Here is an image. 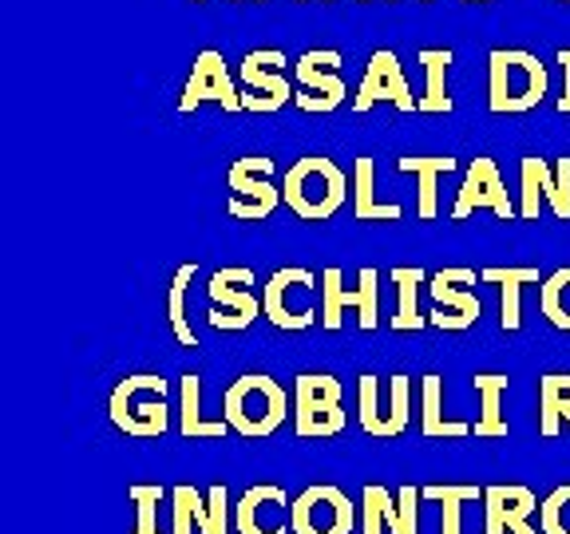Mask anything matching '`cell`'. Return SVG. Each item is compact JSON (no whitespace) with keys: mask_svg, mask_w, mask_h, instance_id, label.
<instances>
[{"mask_svg":"<svg viewBox=\"0 0 570 534\" xmlns=\"http://www.w3.org/2000/svg\"><path fill=\"white\" fill-rule=\"evenodd\" d=\"M547 63L523 48H495L488 56V107L495 116H523L531 107L543 103Z\"/></svg>","mask_w":570,"mask_h":534,"instance_id":"1","label":"cell"},{"mask_svg":"<svg viewBox=\"0 0 570 534\" xmlns=\"http://www.w3.org/2000/svg\"><path fill=\"white\" fill-rule=\"evenodd\" d=\"M282 198L302 222H330L348 198V175L325 155H305L285 170Z\"/></svg>","mask_w":570,"mask_h":534,"instance_id":"2","label":"cell"},{"mask_svg":"<svg viewBox=\"0 0 570 534\" xmlns=\"http://www.w3.org/2000/svg\"><path fill=\"white\" fill-rule=\"evenodd\" d=\"M111 424L131 439H159L170 432L167 380L159 373H131L111 388L107 400Z\"/></svg>","mask_w":570,"mask_h":534,"instance_id":"3","label":"cell"},{"mask_svg":"<svg viewBox=\"0 0 570 534\" xmlns=\"http://www.w3.org/2000/svg\"><path fill=\"white\" fill-rule=\"evenodd\" d=\"M285 412H289L285 388L266 373L238 376L223 396L226 424H230V432H238V436H246V439L274 436L277 427L285 424Z\"/></svg>","mask_w":570,"mask_h":534,"instance_id":"4","label":"cell"},{"mask_svg":"<svg viewBox=\"0 0 570 534\" xmlns=\"http://www.w3.org/2000/svg\"><path fill=\"white\" fill-rule=\"evenodd\" d=\"M345 309L356 313L365 333H373L381 325V274L373 266H365L356 274L353 289L345 285V274L337 266H330L321 274V325L330 333H337L341 320H345Z\"/></svg>","mask_w":570,"mask_h":534,"instance_id":"5","label":"cell"},{"mask_svg":"<svg viewBox=\"0 0 570 534\" xmlns=\"http://www.w3.org/2000/svg\"><path fill=\"white\" fill-rule=\"evenodd\" d=\"M294 427L302 439H330L337 432H345L337 376L333 373L294 376Z\"/></svg>","mask_w":570,"mask_h":534,"instance_id":"6","label":"cell"},{"mask_svg":"<svg viewBox=\"0 0 570 534\" xmlns=\"http://www.w3.org/2000/svg\"><path fill=\"white\" fill-rule=\"evenodd\" d=\"M226 187H230L226 210L238 222H266L282 206V187L274 182V159H266V155L234 159L226 170Z\"/></svg>","mask_w":570,"mask_h":534,"instance_id":"7","label":"cell"},{"mask_svg":"<svg viewBox=\"0 0 570 534\" xmlns=\"http://www.w3.org/2000/svg\"><path fill=\"white\" fill-rule=\"evenodd\" d=\"M356 416L361 427L376 439H396L412 419V380L404 373L389 376V392H381V380L373 373H361L356 380Z\"/></svg>","mask_w":570,"mask_h":534,"instance_id":"8","label":"cell"},{"mask_svg":"<svg viewBox=\"0 0 570 534\" xmlns=\"http://www.w3.org/2000/svg\"><path fill=\"white\" fill-rule=\"evenodd\" d=\"M313 294H317V277L302 266H285L262 289V313H266V320L274 329L302 333L321 320Z\"/></svg>","mask_w":570,"mask_h":534,"instance_id":"9","label":"cell"},{"mask_svg":"<svg viewBox=\"0 0 570 534\" xmlns=\"http://www.w3.org/2000/svg\"><path fill=\"white\" fill-rule=\"evenodd\" d=\"M254 269H242V266H230V269H218L206 285V294H210V325L214 329H226V333H242L249 329L262 313V297L254 289Z\"/></svg>","mask_w":570,"mask_h":534,"instance_id":"10","label":"cell"},{"mask_svg":"<svg viewBox=\"0 0 570 534\" xmlns=\"http://www.w3.org/2000/svg\"><path fill=\"white\" fill-rule=\"evenodd\" d=\"M238 76L249 88V91H242V107L254 111V116H274V111H282V107L294 99V88L285 80V52H277V48L246 52L242 56Z\"/></svg>","mask_w":570,"mask_h":534,"instance_id":"11","label":"cell"},{"mask_svg":"<svg viewBox=\"0 0 570 534\" xmlns=\"http://www.w3.org/2000/svg\"><path fill=\"white\" fill-rule=\"evenodd\" d=\"M297 83L302 91H294V103L309 116H330L345 103L348 88L341 80V52L337 48H317V52H305L297 60Z\"/></svg>","mask_w":570,"mask_h":534,"instance_id":"12","label":"cell"},{"mask_svg":"<svg viewBox=\"0 0 570 534\" xmlns=\"http://www.w3.org/2000/svg\"><path fill=\"white\" fill-rule=\"evenodd\" d=\"M475 210H491L499 222H511V218L519 214V206L508 198L503 178H499L495 159H488V155L472 159V162H468V170H463L460 195H455V206H452V222L472 218Z\"/></svg>","mask_w":570,"mask_h":534,"instance_id":"13","label":"cell"},{"mask_svg":"<svg viewBox=\"0 0 570 534\" xmlns=\"http://www.w3.org/2000/svg\"><path fill=\"white\" fill-rule=\"evenodd\" d=\"M381 99L396 107V111H404V116L420 111L416 99H412L409 80H404L401 60H396L392 48H376V52L368 56L365 80H361V88H356V96H353V111L356 116H365V111H373Z\"/></svg>","mask_w":570,"mask_h":534,"instance_id":"14","label":"cell"},{"mask_svg":"<svg viewBox=\"0 0 570 534\" xmlns=\"http://www.w3.org/2000/svg\"><path fill=\"white\" fill-rule=\"evenodd\" d=\"M353 526V503L333 483H313L294 498V534H348Z\"/></svg>","mask_w":570,"mask_h":534,"instance_id":"15","label":"cell"},{"mask_svg":"<svg viewBox=\"0 0 570 534\" xmlns=\"http://www.w3.org/2000/svg\"><path fill=\"white\" fill-rule=\"evenodd\" d=\"M203 103H218L223 111H246V107H242V91H238V83H234L230 68H226L223 52H214V48L198 52L187 88L178 96V111L190 116V111H198Z\"/></svg>","mask_w":570,"mask_h":534,"instance_id":"16","label":"cell"},{"mask_svg":"<svg viewBox=\"0 0 570 534\" xmlns=\"http://www.w3.org/2000/svg\"><path fill=\"white\" fill-rule=\"evenodd\" d=\"M238 534H294V498L277 483H254L234 503Z\"/></svg>","mask_w":570,"mask_h":534,"instance_id":"17","label":"cell"},{"mask_svg":"<svg viewBox=\"0 0 570 534\" xmlns=\"http://www.w3.org/2000/svg\"><path fill=\"white\" fill-rule=\"evenodd\" d=\"M534 511H539V495L523 483L483 487V534H539L531 531Z\"/></svg>","mask_w":570,"mask_h":534,"instance_id":"18","label":"cell"},{"mask_svg":"<svg viewBox=\"0 0 570 534\" xmlns=\"http://www.w3.org/2000/svg\"><path fill=\"white\" fill-rule=\"evenodd\" d=\"M428 289H432V301H436V309L428 313V325H436V329H448V333H463L480 320L483 305L472 289H455V285H444V281H436V277H432Z\"/></svg>","mask_w":570,"mask_h":534,"instance_id":"19","label":"cell"},{"mask_svg":"<svg viewBox=\"0 0 570 534\" xmlns=\"http://www.w3.org/2000/svg\"><path fill=\"white\" fill-rule=\"evenodd\" d=\"M455 167H460V162H455L452 155H440V159H416V155H404V159H396V170H401V175L416 178V218L420 222H432V218L440 214L436 182L444 175H452Z\"/></svg>","mask_w":570,"mask_h":534,"instance_id":"20","label":"cell"},{"mask_svg":"<svg viewBox=\"0 0 570 534\" xmlns=\"http://www.w3.org/2000/svg\"><path fill=\"white\" fill-rule=\"evenodd\" d=\"M420 432L428 439H463L472 436V424L444 416V376L428 373L420 380Z\"/></svg>","mask_w":570,"mask_h":534,"instance_id":"21","label":"cell"},{"mask_svg":"<svg viewBox=\"0 0 570 534\" xmlns=\"http://www.w3.org/2000/svg\"><path fill=\"white\" fill-rule=\"evenodd\" d=\"M178 432L187 439H223L230 432V424L223 419H206L203 412V380L195 373H187L178 380Z\"/></svg>","mask_w":570,"mask_h":534,"instance_id":"22","label":"cell"},{"mask_svg":"<svg viewBox=\"0 0 570 534\" xmlns=\"http://www.w3.org/2000/svg\"><path fill=\"white\" fill-rule=\"evenodd\" d=\"M483 281L488 285H499V325H503V333H519V325H523V305H519V297H523V285H543L547 277L539 274V269L523 266V269H483Z\"/></svg>","mask_w":570,"mask_h":534,"instance_id":"23","label":"cell"},{"mask_svg":"<svg viewBox=\"0 0 570 534\" xmlns=\"http://www.w3.org/2000/svg\"><path fill=\"white\" fill-rule=\"evenodd\" d=\"M508 373H475L472 388L480 396V419L472 424V436L480 439H503L508 436V419H503V392H508Z\"/></svg>","mask_w":570,"mask_h":534,"instance_id":"24","label":"cell"},{"mask_svg":"<svg viewBox=\"0 0 570 534\" xmlns=\"http://www.w3.org/2000/svg\"><path fill=\"white\" fill-rule=\"evenodd\" d=\"M353 218L356 222H401L404 218L396 202L376 198V162L368 155L353 162Z\"/></svg>","mask_w":570,"mask_h":534,"instance_id":"25","label":"cell"},{"mask_svg":"<svg viewBox=\"0 0 570 534\" xmlns=\"http://www.w3.org/2000/svg\"><path fill=\"white\" fill-rule=\"evenodd\" d=\"M455 52L452 48H420V63H424V96L416 107L424 116H448L452 111V96H448V68H452Z\"/></svg>","mask_w":570,"mask_h":534,"instance_id":"26","label":"cell"},{"mask_svg":"<svg viewBox=\"0 0 570 534\" xmlns=\"http://www.w3.org/2000/svg\"><path fill=\"white\" fill-rule=\"evenodd\" d=\"M570 424V373L539 376V436L554 439Z\"/></svg>","mask_w":570,"mask_h":534,"instance_id":"27","label":"cell"},{"mask_svg":"<svg viewBox=\"0 0 570 534\" xmlns=\"http://www.w3.org/2000/svg\"><path fill=\"white\" fill-rule=\"evenodd\" d=\"M376 498H381V515L389 534H420V498H424V487H412L404 483L396 495L389 487L376 483Z\"/></svg>","mask_w":570,"mask_h":534,"instance_id":"28","label":"cell"},{"mask_svg":"<svg viewBox=\"0 0 570 534\" xmlns=\"http://www.w3.org/2000/svg\"><path fill=\"white\" fill-rule=\"evenodd\" d=\"M392 285H396V294H401V301H396V317H392V329L396 333H416L428 325V317H420V285L428 281V274L420 266H396L392 269Z\"/></svg>","mask_w":570,"mask_h":534,"instance_id":"29","label":"cell"},{"mask_svg":"<svg viewBox=\"0 0 570 534\" xmlns=\"http://www.w3.org/2000/svg\"><path fill=\"white\" fill-rule=\"evenodd\" d=\"M190 511H195V526L198 534H230V491H226V483H214L210 491H198L190 487Z\"/></svg>","mask_w":570,"mask_h":534,"instance_id":"30","label":"cell"},{"mask_svg":"<svg viewBox=\"0 0 570 534\" xmlns=\"http://www.w3.org/2000/svg\"><path fill=\"white\" fill-rule=\"evenodd\" d=\"M424 498L440 503V515H444L440 534H460L463 507H468V503H475V498H483V487H475V483H428Z\"/></svg>","mask_w":570,"mask_h":534,"instance_id":"31","label":"cell"},{"mask_svg":"<svg viewBox=\"0 0 570 534\" xmlns=\"http://www.w3.org/2000/svg\"><path fill=\"white\" fill-rule=\"evenodd\" d=\"M198 266L195 261H187V266H178L175 281H170V294H167V317H170V329H175V340L183 348H198V333L190 329L187 320V289L190 281H195Z\"/></svg>","mask_w":570,"mask_h":534,"instance_id":"32","label":"cell"},{"mask_svg":"<svg viewBox=\"0 0 570 534\" xmlns=\"http://www.w3.org/2000/svg\"><path fill=\"white\" fill-rule=\"evenodd\" d=\"M539 309L559 333H570V266L554 269L543 285H539Z\"/></svg>","mask_w":570,"mask_h":534,"instance_id":"33","label":"cell"},{"mask_svg":"<svg viewBox=\"0 0 570 534\" xmlns=\"http://www.w3.org/2000/svg\"><path fill=\"white\" fill-rule=\"evenodd\" d=\"M163 483H131L127 498L135 503V531L131 534H163L159 531V503H163Z\"/></svg>","mask_w":570,"mask_h":534,"instance_id":"34","label":"cell"},{"mask_svg":"<svg viewBox=\"0 0 570 534\" xmlns=\"http://www.w3.org/2000/svg\"><path fill=\"white\" fill-rule=\"evenodd\" d=\"M539 155H527L523 162H519V178H523V190H519V218H523V222H534V218H539V206L547 202L543 198V178H539Z\"/></svg>","mask_w":570,"mask_h":534,"instance_id":"35","label":"cell"},{"mask_svg":"<svg viewBox=\"0 0 570 534\" xmlns=\"http://www.w3.org/2000/svg\"><path fill=\"white\" fill-rule=\"evenodd\" d=\"M539 526H543V534H570V483L554 487L539 503Z\"/></svg>","mask_w":570,"mask_h":534,"instance_id":"36","label":"cell"},{"mask_svg":"<svg viewBox=\"0 0 570 534\" xmlns=\"http://www.w3.org/2000/svg\"><path fill=\"white\" fill-rule=\"evenodd\" d=\"M547 206L554 210L559 222H570V155L554 162V190L547 198Z\"/></svg>","mask_w":570,"mask_h":534,"instance_id":"37","label":"cell"},{"mask_svg":"<svg viewBox=\"0 0 570 534\" xmlns=\"http://www.w3.org/2000/svg\"><path fill=\"white\" fill-rule=\"evenodd\" d=\"M170 507H175V534H190L195 526V511H190V483H178L170 491Z\"/></svg>","mask_w":570,"mask_h":534,"instance_id":"38","label":"cell"},{"mask_svg":"<svg viewBox=\"0 0 570 534\" xmlns=\"http://www.w3.org/2000/svg\"><path fill=\"white\" fill-rule=\"evenodd\" d=\"M361 511H365V523H361V534H381L389 531L381 515V498H376V483H365V495H361Z\"/></svg>","mask_w":570,"mask_h":534,"instance_id":"39","label":"cell"},{"mask_svg":"<svg viewBox=\"0 0 570 534\" xmlns=\"http://www.w3.org/2000/svg\"><path fill=\"white\" fill-rule=\"evenodd\" d=\"M559 63H562V83H567V88H562V99L554 107H559L562 116H570V48H562L559 52Z\"/></svg>","mask_w":570,"mask_h":534,"instance_id":"40","label":"cell"},{"mask_svg":"<svg viewBox=\"0 0 570 534\" xmlns=\"http://www.w3.org/2000/svg\"><path fill=\"white\" fill-rule=\"evenodd\" d=\"M436 281H444V285H475V269H440Z\"/></svg>","mask_w":570,"mask_h":534,"instance_id":"41","label":"cell"},{"mask_svg":"<svg viewBox=\"0 0 570 534\" xmlns=\"http://www.w3.org/2000/svg\"><path fill=\"white\" fill-rule=\"evenodd\" d=\"M468 4H488V0H468Z\"/></svg>","mask_w":570,"mask_h":534,"instance_id":"42","label":"cell"},{"mask_svg":"<svg viewBox=\"0 0 570 534\" xmlns=\"http://www.w3.org/2000/svg\"><path fill=\"white\" fill-rule=\"evenodd\" d=\"M190 4H203V0H190Z\"/></svg>","mask_w":570,"mask_h":534,"instance_id":"43","label":"cell"},{"mask_svg":"<svg viewBox=\"0 0 570 534\" xmlns=\"http://www.w3.org/2000/svg\"><path fill=\"white\" fill-rule=\"evenodd\" d=\"M325 4H330V0H325ZM361 4H365V0H361Z\"/></svg>","mask_w":570,"mask_h":534,"instance_id":"44","label":"cell"},{"mask_svg":"<svg viewBox=\"0 0 570 534\" xmlns=\"http://www.w3.org/2000/svg\"><path fill=\"white\" fill-rule=\"evenodd\" d=\"M424 4H428V0H424Z\"/></svg>","mask_w":570,"mask_h":534,"instance_id":"45","label":"cell"},{"mask_svg":"<svg viewBox=\"0 0 570 534\" xmlns=\"http://www.w3.org/2000/svg\"><path fill=\"white\" fill-rule=\"evenodd\" d=\"M389 4H392V0H389Z\"/></svg>","mask_w":570,"mask_h":534,"instance_id":"46","label":"cell"},{"mask_svg":"<svg viewBox=\"0 0 570 534\" xmlns=\"http://www.w3.org/2000/svg\"><path fill=\"white\" fill-rule=\"evenodd\" d=\"M567 4H570V0H567Z\"/></svg>","mask_w":570,"mask_h":534,"instance_id":"47","label":"cell"}]
</instances>
